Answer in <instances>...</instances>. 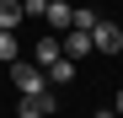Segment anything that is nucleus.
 Instances as JSON below:
<instances>
[{
	"instance_id": "nucleus-1",
	"label": "nucleus",
	"mask_w": 123,
	"mask_h": 118,
	"mask_svg": "<svg viewBox=\"0 0 123 118\" xmlns=\"http://www.w3.org/2000/svg\"><path fill=\"white\" fill-rule=\"evenodd\" d=\"M11 86H16V97H37V91H48V75L37 65H11Z\"/></svg>"
},
{
	"instance_id": "nucleus-2",
	"label": "nucleus",
	"mask_w": 123,
	"mask_h": 118,
	"mask_svg": "<svg viewBox=\"0 0 123 118\" xmlns=\"http://www.w3.org/2000/svg\"><path fill=\"white\" fill-rule=\"evenodd\" d=\"M54 113H59L54 91H37V97H22V102H16V118H54Z\"/></svg>"
},
{
	"instance_id": "nucleus-3",
	"label": "nucleus",
	"mask_w": 123,
	"mask_h": 118,
	"mask_svg": "<svg viewBox=\"0 0 123 118\" xmlns=\"http://www.w3.org/2000/svg\"><path fill=\"white\" fill-rule=\"evenodd\" d=\"M59 48H64V59H86V54H96V43H91V32H86V27L59 32Z\"/></svg>"
},
{
	"instance_id": "nucleus-4",
	"label": "nucleus",
	"mask_w": 123,
	"mask_h": 118,
	"mask_svg": "<svg viewBox=\"0 0 123 118\" xmlns=\"http://www.w3.org/2000/svg\"><path fill=\"white\" fill-rule=\"evenodd\" d=\"M91 43H96V54H118V48H123V27H118V22H102V16H96Z\"/></svg>"
},
{
	"instance_id": "nucleus-5",
	"label": "nucleus",
	"mask_w": 123,
	"mask_h": 118,
	"mask_svg": "<svg viewBox=\"0 0 123 118\" xmlns=\"http://www.w3.org/2000/svg\"><path fill=\"white\" fill-rule=\"evenodd\" d=\"M59 54H64V48H59V32H43V38L32 43V65H37V70H48Z\"/></svg>"
},
{
	"instance_id": "nucleus-6",
	"label": "nucleus",
	"mask_w": 123,
	"mask_h": 118,
	"mask_svg": "<svg viewBox=\"0 0 123 118\" xmlns=\"http://www.w3.org/2000/svg\"><path fill=\"white\" fill-rule=\"evenodd\" d=\"M43 22H48V32H70V22H75V11L64 6V0H48V11H43Z\"/></svg>"
},
{
	"instance_id": "nucleus-7",
	"label": "nucleus",
	"mask_w": 123,
	"mask_h": 118,
	"mask_svg": "<svg viewBox=\"0 0 123 118\" xmlns=\"http://www.w3.org/2000/svg\"><path fill=\"white\" fill-rule=\"evenodd\" d=\"M43 75H48V86H70V81H75V59H64V54H59Z\"/></svg>"
},
{
	"instance_id": "nucleus-8",
	"label": "nucleus",
	"mask_w": 123,
	"mask_h": 118,
	"mask_svg": "<svg viewBox=\"0 0 123 118\" xmlns=\"http://www.w3.org/2000/svg\"><path fill=\"white\" fill-rule=\"evenodd\" d=\"M22 0H0V32H16V27H22Z\"/></svg>"
},
{
	"instance_id": "nucleus-9",
	"label": "nucleus",
	"mask_w": 123,
	"mask_h": 118,
	"mask_svg": "<svg viewBox=\"0 0 123 118\" xmlns=\"http://www.w3.org/2000/svg\"><path fill=\"white\" fill-rule=\"evenodd\" d=\"M16 48H22L16 32H0V65H16Z\"/></svg>"
},
{
	"instance_id": "nucleus-10",
	"label": "nucleus",
	"mask_w": 123,
	"mask_h": 118,
	"mask_svg": "<svg viewBox=\"0 0 123 118\" xmlns=\"http://www.w3.org/2000/svg\"><path fill=\"white\" fill-rule=\"evenodd\" d=\"M22 11H27V16H43V11H48V0H22Z\"/></svg>"
},
{
	"instance_id": "nucleus-11",
	"label": "nucleus",
	"mask_w": 123,
	"mask_h": 118,
	"mask_svg": "<svg viewBox=\"0 0 123 118\" xmlns=\"http://www.w3.org/2000/svg\"><path fill=\"white\" fill-rule=\"evenodd\" d=\"M112 113H118V118H123V91H118V97H112Z\"/></svg>"
},
{
	"instance_id": "nucleus-12",
	"label": "nucleus",
	"mask_w": 123,
	"mask_h": 118,
	"mask_svg": "<svg viewBox=\"0 0 123 118\" xmlns=\"http://www.w3.org/2000/svg\"><path fill=\"white\" fill-rule=\"evenodd\" d=\"M96 118H118V113H112V107H102V113H96Z\"/></svg>"
}]
</instances>
